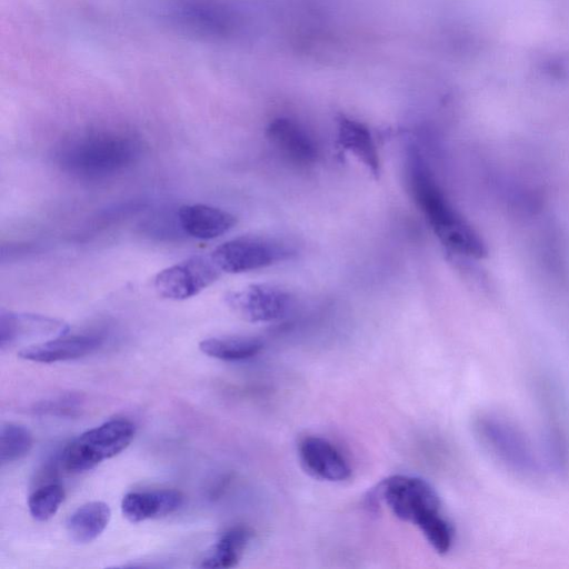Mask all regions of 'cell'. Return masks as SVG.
I'll list each match as a JSON object with an SVG mask.
<instances>
[{
  "label": "cell",
  "instance_id": "1",
  "mask_svg": "<svg viewBox=\"0 0 569 569\" xmlns=\"http://www.w3.org/2000/svg\"><path fill=\"white\" fill-rule=\"evenodd\" d=\"M406 181L413 202L443 246L469 257L485 254L481 239L451 206L416 147L407 152Z\"/></svg>",
  "mask_w": 569,
  "mask_h": 569
},
{
  "label": "cell",
  "instance_id": "2",
  "mask_svg": "<svg viewBox=\"0 0 569 569\" xmlns=\"http://www.w3.org/2000/svg\"><path fill=\"white\" fill-rule=\"evenodd\" d=\"M142 143L120 130H93L66 140L56 152L60 169L83 180H103L123 173L138 162Z\"/></svg>",
  "mask_w": 569,
  "mask_h": 569
},
{
  "label": "cell",
  "instance_id": "3",
  "mask_svg": "<svg viewBox=\"0 0 569 569\" xmlns=\"http://www.w3.org/2000/svg\"><path fill=\"white\" fill-rule=\"evenodd\" d=\"M475 432L485 450L509 471L535 478L540 472L538 457L528 437L515 423L495 415L475 422Z\"/></svg>",
  "mask_w": 569,
  "mask_h": 569
},
{
  "label": "cell",
  "instance_id": "4",
  "mask_svg": "<svg viewBox=\"0 0 569 569\" xmlns=\"http://www.w3.org/2000/svg\"><path fill=\"white\" fill-rule=\"evenodd\" d=\"M369 500L371 503H386L398 519L418 529L441 515V501L435 488L413 476L395 475L386 478L372 490Z\"/></svg>",
  "mask_w": 569,
  "mask_h": 569
},
{
  "label": "cell",
  "instance_id": "5",
  "mask_svg": "<svg viewBox=\"0 0 569 569\" xmlns=\"http://www.w3.org/2000/svg\"><path fill=\"white\" fill-rule=\"evenodd\" d=\"M136 435L133 422L111 419L73 439L63 450L62 465L69 472H84L129 447Z\"/></svg>",
  "mask_w": 569,
  "mask_h": 569
},
{
  "label": "cell",
  "instance_id": "6",
  "mask_svg": "<svg viewBox=\"0 0 569 569\" xmlns=\"http://www.w3.org/2000/svg\"><path fill=\"white\" fill-rule=\"evenodd\" d=\"M210 254L222 272L241 273L288 260L296 250L279 239L242 236L219 244Z\"/></svg>",
  "mask_w": 569,
  "mask_h": 569
},
{
  "label": "cell",
  "instance_id": "7",
  "mask_svg": "<svg viewBox=\"0 0 569 569\" xmlns=\"http://www.w3.org/2000/svg\"><path fill=\"white\" fill-rule=\"evenodd\" d=\"M221 272L210 253L197 254L158 272L154 288L166 299L186 300L211 286Z\"/></svg>",
  "mask_w": 569,
  "mask_h": 569
},
{
  "label": "cell",
  "instance_id": "8",
  "mask_svg": "<svg viewBox=\"0 0 569 569\" xmlns=\"http://www.w3.org/2000/svg\"><path fill=\"white\" fill-rule=\"evenodd\" d=\"M226 303L241 319L261 323L286 318L295 299L290 292L273 284L254 283L227 293Z\"/></svg>",
  "mask_w": 569,
  "mask_h": 569
},
{
  "label": "cell",
  "instance_id": "9",
  "mask_svg": "<svg viewBox=\"0 0 569 569\" xmlns=\"http://www.w3.org/2000/svg\"><path fill=\"white\" fill-rule=\"evenodd\" d=\"M68 332V323L56 318L9 310H1L0 313L1 349L24 341L41 342Z\"/></svg>",
  "mask_w": 569,
  "mask_h": 569
},
{
  "label": "cell",
  "instance_id": "10",
  "mask_svg": "<svg viewBox=\"0 0 569 569\" xmlns=\"http://www.w3.org/2000/svg\"><path fill=\"white\" fill-rule=\"evenodd\" d=\"M298 456L305 471L313 478L341 482L351 476V468L345 456L325 438H303L298 447Z\"/></svg>",
  "mask_w": 569,
  "mask_h": 569
},
{
  "label": "cell",
  "instance_id": "11",
  "mask_svg": "<svg viewBox=\"0 0 569 569\" xmlns=\"http://www.w3.org/2000/svg\"><path fill=\"white\" fill-rule=\"evenodd\" d=\"M99 335L58 336L23 347L18 357L39 363L69 361L91 355L102 345Z\"/></svg>",
  "mask_w": 569,
  "mask_h": 569
},
{
  "label": "cell",
  "instance_id": "12",
  "mask_svg": "<svg viewBox=\"0 0 569 569\" xmlns=\"http://www.w3.org/2000/svg\"><path fill=\"white\" fill-rule=\"evenodd\" d=\"M177 220L184 233L201 240L216 239L237 223L232 213L203 203L181 206L177 211Z\"/></svg>",
  "mask_w": 569,
  "mask_h": 569
},
{
  "label": "cell",
  "instance_id": "13",
  "mask_svg": "<svg viewBox=\"0 0 569 569\" xmlns=\"http://www.w3.org/2000/svg\"><path fill=\"white\" fill-rule=\"evenodd\" d=\"M270 142L289 161L300 164H312L318 158V147L309 133L295 121L278 118L267 128Z\"/></svg>",
  "mask_w": 569,
  "mask_h": 569
},
{
  "label": "cell",
  "instance_id": "14",
  "mask_svg": "<svg viewBox=\"0 0 569 569\" xmlns=\"http://www.w3.org/2000/svg\"><path fill=\"white\" fill-rule=\"evenodd\" d=\"M183 503V496L173 489L128 492L121 501L127 520L138 523L176 512Z\"/></svg>",
  "mask_w": 569,
  "mask_h": 569
},
{
  "label": "cell",
  "instance_id": "15",
  "mask_svg": "<svg viewBox=\"0 0 569 569\" xmlns=\"http://www.w3.org/2000/svg\"><path fill=\"white\" fill-rule=\"evenodd\" d=\"M337 143L340 148L353 154L375 178L379 177V154L367 126L341 116L338 119Z\"/></svg>",
  "mask_w": 569,
  "mask_h": 569
},
{
  "label": "cell",
  "instance_id": "16",
  "mask_svg": "<svg viewBox=\"0 0 569 569\" xmlns=\"http://www.w3.org/2000/svg\"><path fill=\"white\" fill-rule=\"evenodd\" d=\"M110 518L111 510L106 502H87L74 510L68 518V535L76 543H89L104 531Z\"/></svg>",
  "mask_w": 569,
  "mask_h": 569
},
{
  "label": "cell",
  "instance_id": "17",
  "mask_svg": "<svg viewBox=\"0 0 569 569\" xmlns=\"http://www.w3.org/2000/svg\"><path fill=\"white\" fill-rule=\"evenodd\" d=\"M543 405L547 409L548 429L551 455L558 468L567 469L569 465V426L563 403L558 393L551 388L543 389Z\"/></svg>",
  "mask_w": 569,
  "mask_h": 569
},
{
  "label": "cell",
  "instance_id": "18",
  "mask_svg": "<svg viewBox=\"0 0 569 569\" xmlns=\"http://www.w3.org/2000/svg\"><path fill=\"white\" fill-rule=\"evenodd\" d=\"M251 531L242 526L224 531L201 558L200 568H232L236 567L249 541Z\"/></svg>",
  "mask_w": 569,
  "mask_h": 569
},
{
  "label": "cell",
  "instance_id": "19",
  "mask_svg": "<svg viewBox=\"0 0 569 569\" xmlns=\"http://www.w3.org/2000/svg\"><path fill=\"white\" fill-rule=\"evenodd\" d=\"M263 342L256 337L229 336L210 337L199 343L202 353L223 361H241L257 356Z\"/></svg>",
  "mask_w": 569,
  "mask_h": 569
},
{
  "label": "cell",
  "instance_id": "20",
  "mask_svg": "<svg viewBox=\"0 0 569 569\" xmlns=\"http://www.w3.org/2000/svg\"><path fill=\"white\" fill-rule=\"evenodd\" d=\"M33 446L31 431L21 425L8 422L0 431L1 465L14 462L26 457Z\"/></svg>",
  "mask_w": 569,
  "mask_h": 569
},
{
  "label": "cell",
  "instance_id": "21",
  "mask_svg": "<svg viewBox=\"0 0 569 569\" xmlns=\"http://www.w3.org/2000/svg\"><path fill=\"white\" fill-rule=\"evenodd\" d=\"M64 499V490L59 483H48L36 489L28 499L31 517L38 521L52 518Z\"/></svg>",
  "mask_w": 569,
  "mask_h": 569
}]
</instances>
